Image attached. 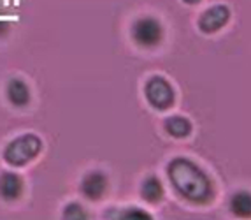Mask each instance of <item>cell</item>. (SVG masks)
<instances>
[{
  "mask_svg": "<svg viewBox=\"0 0 251 220\" xmlns=\"http://www.w3.org/2000/svg\"><path fill=\"white\" fill-rule=\"evenodd\" d=\"M167 173L174 189L192 203H207L213 195V185L209 178L205 176V173L197 164H193L184 157L174 159L169 164Z\"/></svg>",
  "mask_w": 251,
  "mask_h": 220,
  "instance_id": "obj_1",
  "label": "cell"
},
{
  "mask_svg": "<svg viewBox=\"0 0 251 220\" xmlns=\"http://www.w3.org/2000/svg\"><path fill=\"white\" fill-rule=\"evenodd\" d=\"M42 141L35 134H23L7 144L4 159L11 165H25L41 153Z\"/></svg>",
  "mask_w": 251,
  "mask_h": 220,
  "instance_id": "obj_2",
  "label": "cell"
},
{
  "mask_svg": "<svg viewBox=\"0 0 251 220\" xmlns=\"http://www.w3.org/2000/svg\"><path fill=\"white\" fill-rule=\"evenodd\" d=\"M132 35H134V41L139 46L153 48L156 44H160V41H162L163 27L153 16L139 18L137 22L134 23V27H132Z\"/></svg>",
  "mask_w": 251,
  "mask_h": 220,
  "instance_id": "obj_3",
  "label": "cell"
},
{
  "mask_svg": "<svg viewBox=\"0 0 251 220\" xmlns=\"http://www.w3.org/2000/svg\"><path fill=\"white\" fill-rule=\"evenodd\" d=\"M146 97L156 110H169L174 104L176 95L167 80H163L162 76H153L146 83Z\"/></svg>",
  "mask_w": 251,
  "mask_h": 220,
  "instance_id": "obj_4",
  "label": "cell"
},
{
  "mask_svg": "<svg viewBox=\"0 0 251 220\" xmlns=\"http://www.w3.org/2000/svg\"><path fill=\"white\" fill-rule=\"evenodd\" d=\"M230 20V9L226 5H213L199 20V27L205 34H213Z\"/></svg>",
  "mask_w": 251,
  "mask_h": 220,
  "instance_id": "obj_5",
  "label": "cell"
},
{
  "mask_svg": "<svg viewBox=\"0 0 251 220\" xmlns=\"http://www.w3.org/2000/svg\"><path fill=\"white\" fill-rule=\"evenodd\" d=\"M105 189H107V176L102 171H92L83 178L81 183V191L88 199H100L104 195Z\"/></svg>",
  "mask_w": 251,
  "mask_h": 220,
  "instance_id": "obj_6",
  "label": "cell"
},
{
  "mask_svg": "<svg viewBox=\"0 0 251 220\" xmlns=\"http://www.w3.org/2000/svg\"><path fill=\"white\" fill-rule=\"evenodd\" d=\"M23 192V180L20 174L13 171H5L0 174V195L7 201L18 199Z\"/></svg>",
  "mask_w": 251,
  "mask_h": 220,
  "instance_id": "obj_7",
  "label": "cell"
},
{
  "mask_svg": "<svg viewBox=\"0 0 251 220\" xmlns=\"http://www.w3.org/2000/svg\"><path fill=\"white\" fill-rule=\"evenodd\" d=\"M7 97L14 106L23 108L30 102V90L23 80H11L7 85Z\"/></svg>",
  "mask_w": 251,
  "mask_h": 220,
  "instance_id": "obj_8",
  "label": "cell"
},
{
  "mask_svg": "<svg viewBox=\"0 0 251 220\" xmlns=\"http://www.w3.org/2000/svg\"><path fill=\"white\" fill-rule=\"evenodd\" d=\"M163 125L172 138H186L192 132V123L184 116H171V118L165 120Z\"/></svg>",
  "mask_w": 251,
  "mask_h": 220,
  "instance_id": "obj_9",
  "label": "cell"
},
{
  "mask_svg": "<svg viewBox=\"0 0 251 220\" xmlns=\"http://www.w3.org/2000/svg\"><path fill=\"white\" fill-rule=\"evenodd\" d=\"M141 194L146 199L148 203H158L163 195V187L160 183V180L156 176H150L144 180L143 189H141Z\"/></svg>",
  "mask_w": 251,
  "mask_h": 220,
  "instance_id": "obj_10",
  "label": "cell"
},
{
  "mask_svg": "<svg viewBox=\"0 0 251 220\" xmlns=\"http://www.w3.org/2000/svg\"><path fill=\"white\" fill-rule=\"evenodd\" d=\"M232 212L239 217H248L251 213V195L250 192H237L232 197Z\"/></svg>",
  "mask_w": 251,
  "mask_h": 220,
  "instance_id": "obj_11",
  "label": "cell"
},
{
  "mask_svg": "<svg viewBox=\"0 0 251 220\" xmlns=\"http://www.w3.org/2000/svg\"><path fill=\"white\" fill-rule=\"evenodd\" d=\"M63 217L65 219H71V220H75V219H86V213L83 212V206L77 203H71L67 204V208L63 210Z\"/></svg>",
  "mask_w": 251,
  "mask_h": 220,
  "instance_id": "obj_12",
  "label": "cell"
},
{
  "mask_svg": "<svg viewBox=\"0 0 251 220\" xmlns=\"http://www.w3.org/2000/svg\"><path fill=\"white\" fill-rule=\"evenodd\" d=\"M122 219H143V220H150L151 219V215L150 213H144V212H141L139 208H130L128 212H125V213H122Z\"/></svg>",
  "mask_w": 251,
  "mask_h": 220,
  "instance_id": "obj_13",
  "label": "cell"
},
{
  "mask_svg": "<svg viewBox=\"0 0 251 220\" xmlns=\"http://www.w3.org/2000/svg\"><path fill=\"white\" fill-rule=\"evenodd\" d=\"M186 4H197V2H201V0H184Z\"/></svg>",
  "mask_w": 251,
  "mask_h": 220,
  "instance_id": "obj_14",
  "label": "cell"
}]
</instances>
